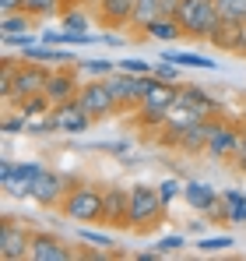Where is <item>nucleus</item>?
Listing matches in <instances>:
<instances>
[{
    "mask_svg": "<svg viewBox=\"0 0 246 261\" xmlns=\"http://www.w3.org/2000/svg\"><path fill=\"white\" fill-rule=\"evenodd\" d=\"M42 39L39 36H32V32H18V36H4V46H11V49H32V46H39Z\"/></svg>",
    "mask_w": 246,
    "mask_h": 261,
    "instance_id": "obj_31",
    "label": "nucleus"
},
{
    "mask_svg": "<svg viewBox=\"0 0 246 261\" xmlns=\"http://www.w3.org/2000/svg\"><path fill=\"white\" fill-rule=\"evenodd\" d=\"M99 21L109 29H120L134 21V0H99Z\"/></svg>",
    "mask_w": 246,
    "mask_h": 261,
    "instance_id": "obj_17",
    "label": "nucleus"
},
{
    "mask_svg": "<svg viewBox=\"0 0 246 261\" xmlns=\"http://www.w3.org/2000/svg\"><path fill=\"white\" fill-rule=\"evenodd\" d=\"M218 14L225 21H243L246 25V0H218Z\"/></svg>",
    "mask_w": 246,
    "mask_h": 261,
    "instance_id": "obj_28",
    "label": "nucleus"
},
{
    "mask_svg": "<svg viewBox=\"0 0 246 261\" xmlns=\"http://www.w3.org/2000/svg\"><path fill=\"white\" fill-rule=\"evenodd\" d=\"M236 240L229 237V233H222V237H204V240H197V251L201 254H218V251H229Z\"/></svg>",
    "mask_w": 246,
    "mask_h": 261,
    "instance_id": "obj_29",
    "label": "nucleus"
},
{
    "mask_svg": "<svg viewBox=\"0 0 246 261\" xmlns=\"http://www.w3.org/2000/svg\"><path fill=\"white\" fill-rule=\"evenodd\" d=\"M236 155H239V170L246 173V130H243V141H239V152Z\"/></svg>",
    "mask_w": 246,
    "mask_h": 261,
    "instance_id": "obj_41",
    "label": "nucleus"
},
{
    "mask_svg": "<svg viewBox=\"0 0 246 261\" xmlns=\"http://www.w3.org/2000/svg\"><path fill=\"white\" fill-rule=\"evenodd\" d=\"M243 57H246V53H243Z\"/></svg>",
    "mask_w": 246,
    "mask_h": 261,
    "instance_id": "obj_43",
    "label": "nucleus"
},
{
    "mask_svg": "<svg viewBox=\"0 0 246 261\" xmlns=\"http://www.w3.org/2000/svg\"><path fill=\"white\" fill-rule=\"evenodd\" d=\"M159 198H162V205H169V201H176V198H183V184H179L176 176H169V180H162V184H159Z\"/></svg>",
    "mask_w": 246,
    "mask_h": 261,
    "instance_id": "obj_33",
    "label": "nucleus"
},
{
    "mask_svg": "<svg viewBox=\"0 0 246 261\" xmlns=\"http://www.w3.org/2000/svg\"><path fill=\"white\" fill-rule=\"evenodd\" d=\"M18 64L21 60H14V57H4V64H0V99H7V102H11V92H14V71H18Z\"/></svg>",
    "mask_w": 246,
    "mask_h": 261,
    "instance_id": "obj_26",
    "label": "nucleus"
},
{
    "mask_svg": "<svg viewBox=\"0 0 246 261\" xmlns=\"http://www.w3.org/2000/svg\"><path fill=\"white\" fill-rule=\"evenodd\" d=\"M162 198H159V187H148V184H134L130 187V229L137 233H148L162 222Z\"/></svg>",
    "mask_w": 246,
    "mask_h": 261,
    "instance_id": "obj_3",
    "label": "nucleus"
},
{
    "mask_svg": "<svg viewBox=\"0 0 246 261\" xmlns=\"http://www.w3.org/2000/svg\"><path fill=\"white\" fill-rule=\"evenodd\" d=\"M179 247H183V237H162V240L155 244L159 254H172V251H179Z\"/></svg>",
    "mask_w": 246,
    "mask_h": 261,
    "instance_id": "obj_36",
    "label": "nucleus"
},
{
    "mask_svg": "<svg viewBox=\"0 0 246 261\" xmlns=\"http://www.w3.org/2000/svg\"><path fill=\"white\" fill-rule=\"evenodd\" d=\"M53 120H49V113H42V117H25V134H53Z\"/></svg>",
    "mask_w": 246,
    "mask_h": 261,
    "instance_id": "obj_32",
    "label": "nucleus"
},
{
    "mask_svg": "<svg viewBox=\"0 0 246 261\" xmlns=\"http://www.w3.org/2000/svg\"><path fill=\"white\" fill-rule=\"evenodd\" d=\"M102 222L113 229H130V187H102Z\"/></svg>",
    "mask_w": 246,
    "mask_h": 261,
    "instance_id": "obj_7",
    "label": "nucleus"
},
{
    "mask_svg": "<svg viewBox=\"0 0 246 261\" xmlns=\"http://www.w3.org/2000/svg\"><path fill=\"white\" fill-rule=\"evenodd\" d=\"M148 78H151V74H130V71H123V67H120V71L106 74V85L113 88V95H116L120 110H137V106L144 102Z\"/></svg>",
    "mask_w": 246,
    "mask_h": 261,
    "instance_id": "obj_5",
    "label": "nucleus"
},
{
    "mask_svg": "<svg viewBox=\"0 0 246 261\" xmlns=\"http://www.w3.org/2000/svg\"><path fill=\"white\" fill-rule=\"evenodd\" d=\"M60 212L67 219H74V222H81V226L102 222V187H95V184H74L64 194Z\"/></svg>",
    "mask_w": 246,
    "mask_h": 261,
    "instance_id": "obj_2",
    "label": "nucleus"
},
{
    "mask_svg": "<svg viewBox=\"0 0 246 261\" xmlns=\"http://www.w3.org/2000/svg\"><path fill=\"white\" fill-rule=\"evenodd\" d=\"M207 155H214V159H225V155H236L239 152V141H243V130L232 127L229 120H218V117H211L207 120Z\"/></svg>",
    "mask_w": 246,
    "mask_h": 261,
    "instance_id": "obj_9",
    "label": "nucleus"
},
{
    "mask_svg": "<svg viewBox=\"0 0 246 261\" xmlns=\"http://www.w3.org/2000/svg\"><path fill=\"white\" fill-rule=\"evenodd\" d=\"M176 95H179V85L176 82H162V78H148V88H144V102L141 106H151V110H172L176 106Z\"/></svg>",
    "mask_w": 246,
    "mask_h": 261,
    "instance_id": "obj_14",
    "label": "nucleus"
},
{
    "mask_svg": "<svg viewBox=\"0 0 246 261\" xmlns=\"http://www.w3.org/2000/svg\"><path fill=\"white\" fill-rule=\"evenodd\" d=\"M81 240H88V244H99V247H113V237H106V233H95V229H88V226L81 229Z\"/></svg>",
    "mask_w": 246,
    "mask_h": 261,
    "instance_id": "obj_35",
    "label": "nucleus"
},
{
    "mask_svg": "<svg viewBox=\"0 0 246 261\" xmlns=\"http://www.w3.org/2000/svg\"><path fill=\"white\" fill-rule=\"evenodd\" d=\"M39 170H42L39 163H14V176L4 184V191L14 198H32V180Z\"/></svg>",
    "mask_w": 246,
    "mask_h": 261,
    "instance_id": "obj_18",
    "label": "nucleus"
},
{
    "mask_svg": "<svg viewBox=\"0 0 246 261\" xmlns=\"http://www.w3.org/2000/svg\"><path fill=\"white\" fill-rule=\"evenodd\" d=\"M32 29V14L28 11H11L0 18V36H18V32H28Z\"/></svg>",
    "mask_w": 246,
    "mask_h": 261,
    "instance_id": "obj_22",
    "label": "nucleus"
},
{
    "mask_svg": "<svg viewBox=\"0 0 246 261\" xmlns=\"http://www.w3.org/2000/svg\"><path fill=\"white\" fill-rule=\"evenodd\" d=\"M11 176H14V163H11V159H4V166H0V187H4Z\"/></svg>",
    "mask_w": 246,
    "mask_h": 261,
    "instance_id": "obj_40",
    "label": "nucleus"
},
{
    "mask_svg": "<svg viewBox=\"0 0 246 261\" xmlns=\"http://www.w3.org/2000/svg\"><path fill=\"white\" fill-rule=\"evenodd\" d=\"M162 60H172L176 67H201V71H214V67H218L211 57H197V53H169V49H165Z\"/></svg>",
    "mask_w": 246,
    "mask_h": 261,
    "instance_id": "obj_23",
    "label": "nucleus"
},
{
    "mask_svg": "<svg viewBox=\"0 0 246 261\" xmlns=\"http://www.w3.org/2000/svg\"><path fill=\"white\" fill-rule=\"evenodd\" d=\"M28 244H32V233L21 222H14L11 216L0 222V258L4 261H25L28 258Z\"/></svg>",
    "mask_w": 246,
    "mask_h": 261,
    "instance_id": "obj_8",
    "label": "nucleus"
},
{
    "mask_svg": "<svg viewBox=\"0 0 246 261\" xmlns=\"http://www.w3.org/2000/svg\"><path fill=\"white\" fill-rule=\"evenodd\" d=\"M0 130H4V134H18V130H25V117H4Z\"/></svg>",
    "mask_w": 246,
    "mask_h": 261,
    "instance_id": "obj_38",
    "label": "nucleus"
},
{
    "mask_svg": "<svg viewBox=\"0 0 246 261\" xmlns=\"http://www.w3.org/2000/svg\"><path fill=\"white\" fill-rule=\"evenodd\" d=\"M183 201H187L194 212H214V216L225 219V205L218 201V191H214L211 184H201V180L183 184Z\"/></svg>",
    "mask_w": 246,
    "mask_h": 261,
    "instance_id": "obj_12",
    "label": "nucleus"
},
{
    "mask_svg": "<svg viewBox=\"0 0 246 261\" xmlns=\"http://www.w3.org/2000/svg\"><path fill=\"white\" fill-rule=\"evenodd\" d=\"M176 21L183 29L187 39H197V43H207L211 32L218 29L222 14H218V0H179L176 7Z\"/></svg>",
    "mask_w": 246,
    "mask_h": 261,
    "instance_id": "obj_1",
    "label": "nucleus"
},
{
    "mask_svg": "<svg viewBox=\"0 0 246 261\" xmlns=\"http://www.w3.org/2000/svg\"><path fill=\"white\" fill-rule=\"evenodd\" d=\"M207 43L214 49H229V53H246V25L243 21H218V29L211 32Z\"/></svg>",
    "mask_w": 246,
    "mask_h": 261,
    "instance_id": "obj_13",
    "label": "nucleus"
},
{
    "mask_svg": "<svg viewBox=\"0 0 246 261\" xmlns=\"http://www.w3.org/2000/svg\"><path fill=\"white\" fill-rule=\"evenodd\" d=\"M11 11H25V0H0V14H11Z\"/></svg>",
    "mask_w": 246,
    "mask_h": 261,
    "instance_id": "obj_39",
    "label": "nucleus"
},
{
    "mask_svg": "<svg viewBox=\"0 0 246 261\" xmlns=\"http://www.w3.org/2000/svg\"><path fill=\"white\" fill-rule=\"evenodd\" d=\"M78 102L84 106V113H88L91 120H106V117H113V113L120 110V102H116L113 88L106 85V78H99V82H84L81 92H78Z\"/></svg>",
    "mask_w": 246,
    "mask_h": 261,
    "instance_id": "obj_4",
    "label": "nucleus"
},
{
    "mask_svg": "<svg viewBox=\"0 0 246 261\" xmlns=\"http://www.w3.org/2000/svg\"><path fill=\"white\" fill-rule=\"evenodd\" d=\"M71 4H81V0H67V7H71Z\"/></svg>",
    "mask_w": 246,
    "mask_h": 261,
    "instance_id": "obj_42",
    "label": "nucleus"
},
{
    "mask_svg": "<svg viewBox=\"0 0 246 261\" xmlns=\"http://www.w3.org/2000/svg\"><path fill=\"white\" fill-rule=\"evenodd\" d=\"M78 78L71 74V71H49V82H46V95L53 99V106H60V102H71V99H78Z\"/></svg>",
    "mask_w": 246,
    "mask_h": 261,
    "instance_id": "obj_16",
    "label": "nucleus"
},
{
    "mask_svg": "<svg viewBox=\"0 0 246 261\" xmlns=\"http://www.w3.org/2000/svg\"><path fill=\"white\" fill-rule=\"evenodd\" d=\"M81 74H113L116 67H113V60H78L74 64Z\"/></svg>",
    "mask_w": 246,
    "mask_h": 261,
    "instance_id": "obj_30",
    "label": "nucleus"
},
{
    "mask_svg": "<svg viewBox=\"0 0 246 261\" xmlns=\"http://www.w3.org/2000/svg\"><path fill=\"white\" fill-rule=\"evenodd\" d=\"M123 71H130V74H155V67L151 64H144V60H137V57H127V60H120Z\"/></svg>",
    "mask_w": 246,
    "mask_h": 261,
    "instance_id": "obj_34",
    "label": "nucleus"
},
{
    "mask_svg": "<svg viewBox=\"0 0 246 261\" xmlns=\"http://www.w3.org/2000/svg\"><path fill=\"white\" fill-rule=\"evenodd\" d=\"M159 18H165V0H134V21L130 25L144 29V25L159 21Z\"/></svg>",
    "mask_w": 246,
    "mask_h": 261,
    "instance_id": "obj_20",
    "label": "nucleus"
},
{
    "mask_svg": "<svg viewBox=\"0 0 246 261\" xmlns=\"http://www.w3.org/2000/svg\"><path fill=\"white\" fill-rule=\"evenodd\" d=\"M49 71H53V67H46V64H39V60H25V57H21L18 71H14V92H11V102H21V99H28V95L46 92Z\"/></svg>",
    "mask_w": 246,
    "mask_h": 261,
    "instance_id": "obj_6",
    "label": "nucleus"
},
{
    "mask_svg": "<svg viewBox=\"0 0 246 261\" xmlns=\"http://www.w3.org/2000/svg\"><path fill=\"white\" fill-rule=\"evenodd\" d=\"M71 251L53 237V233H32V244H28V261H67Z\"/></svg>",
    "mask_w": 246,
    "mask_h": 261,
    "instance_id": "obj_15",
    "label": "nucleus"
},
{
    "mask_svg": "<svg viewBox=\"0 0 246 261\" xmlns=\"http://www.w3.org/2000/svg\"><path fill=\"white\" fill-rule=\"evenodd\" d=\"M207 134H211V127L204 124H194V127L179 130V152H187V155H201V152H207Z\"/></svg>",
    "mask_w": 246,
    "mask_h": 261,
    "instance_id": "obj_19",
    "label": "nucleus"
},
{
    "mask_svg": "<svg viewBox=\"0 0 246 261\" xmlns=\"http://www.w3.org/2000/svg\"><path fill=\"white\" fill-rule=\"evenodd\" d=\"M141 32H144V36H151V39H162V43H172V39H187L176 18H159V21L144 25Z\"/></svg>",
    "mask_w": 246,
    "mask_h": 261,
    "instance_id": "obj_21",
    "label": "nucleus"
},
{
    "mask_svg": "<svg viewBox=\"0 0 246 261\" xmlns=\"http://www.w3.org/2000/svg\"><path fill=\"white\" fill-rule=\"evenodd\" d=\"M49 120H53V127L64 130V134H84V130L95 124V120H91V117L84 113V106L78 102V99L53 106V110H49Z\"/></svg>",
    "mask_w": 246,
    "mask_h": 261,
    "instance_id": "obj_10",
    "label": "nucleus"
},
{
    "mask_svg": "<svg viewBox=\"0 0 246 261\" xmlns=\"http://www.w3.org/2000/svg\"><path fill=\"white\" fill-rule=\"evenodd\" d=\"M155 78H162V82H176V78H179V71H176V64H172V60H169V64H159V67H155Z\"/></svg>",
    "mask_w": 246,
    "mask_h": 261,
    "instance_id": "obj_37",
    "label": "nucleus"
},
{
    "mask_svg": "<svg viewBox=\"0 0 246 261\" xmlns=\"http://www.w3.org/2000/svg\"><path fill=\"white\" fill-rule=\"evenodd\" d=\"M64 194H67V180L42 166L39 173H36V180H32V201L42 205V208H53V205L64 201Z\"/></svg>",
    "mask_w": 246,
    "mask_h": 261,
    "instance_id": "obj_11",
    "label": "nucleus"
},
{
    "mask_svg": "<svg viewBox=\"0 0 246 261\" xmlns=\"http://www.w3.org/2000/svg\"><path fill=\"white\" fill-rule=\"evenodd\" d=\"M60 18H64V29H71V32H88V14H84L78 4H71Z\"/></svg>",
    "mask_w": 246,
    "mask_h": 261,
    "instance_id": "obj_27",
    "label": "nucleus"
},
{
    "mask_svg": "<svg viewBox=\"0 0 246 261\" xmlns=\"http://www.w3.org/2000/svg\"><path fill=\"white\" fill-rule=\"evenodd\" d=\"M18 106H21V117H42V113H49V110H53V99H49L46 92H39V95L21 99Z\"/></svg>",
    "mask_w": 246,
    "mask_h": 261,
    "instance_id": "obj_25",
    "label": "nucleus"
},
{
    "mask_svg": "<svg viewBox=\"0 0 246 261\" xmlns=\"http://www.w3.org/2000/svg\"><path fill=\"white\" fill-rule=\"evenodd\" d=\"M25 11L32 18H49V14H64L67 0H25Z\"/></svg>",
    "mask_w": 246,
    "mask_h": 261,
    "instance_id": "obj_24",
    "label": "nucleus"
}]
</instances>
